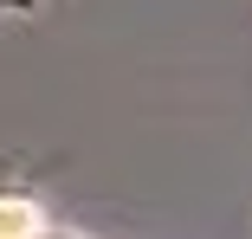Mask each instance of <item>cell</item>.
I'll list each match as a JSON object with an SVG mask.
<instances>
[{
	"instance_id": "obj_1",
	"label": "cell",
	"mask_w": 252,
	"mask_h": 239,
	"mask_svg": "<svg viewBox=\"0 0 252 239\" xmlns=\"http://www.w3.org/2000/svg\"><path fill=\"white\" fill-rule=\"evenodd\" d=\"M45 226V207L39 194H26V187H0V239H39Z\"/></svg>"
},
{
	"instance_id": "obj_2",
	"label": "cell",
	"mask_w": 252,
	"mask_h": 239,
	"mask_svg": "<svg viewBox=\"0 0 252 239\" xmlns=\"http://www.w3.org/2000/svg\"><path fill=\"white\" fill-rule=\"evenodd\" d=\"M39 0H0V13H32Z\"/></svg>"
},
{
	"instance_id": "obj_3",
	"label": "cell",
	"mask_w": 252,
	"mask_h": 239,
	"mask_svg": "<svg viewBox=\"0 0 252 239\" xmlns=\"http://www.w3.org/2000/svg\"><path fill=\"white\" fill-rule=\"evenodd\" d=\"M39 239H84V233H65V226H45Z\"/></svg>"
}]
</instances>
